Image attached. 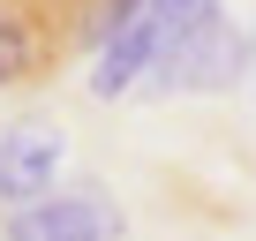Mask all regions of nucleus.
<instances>
[{
    "instance_id": "423d86ee",
    "label": "nucleus",
    "mask_w": 256,
    "mask_h": 241,
    "mask_svg": "<svg viewBox=\"0 0 256 241\" xmlns=\"http://www.w3.org/2000/svg\"><path fill=\"white\" fill-rule=\"evenodd\" d=\"M218 16H226L218 0H151V23H158V46H181V38L211 30Z\"/></svg>"
},
{
    "instance_id": "39448f33",
    "label": "nucleus",
    "mask_w": 256,
    "mask_h": 241,
    "mask_svg": "<svg viewBox=\"0 0 256 241\" xmlns=\"http://www.w3.org/2000/svg\"><path fill=\"white\" fill-rule=\"evenodd\" d=\"M151 68H158V23H151V8H144V23H128V30H120V38L98 53L90 90H98V98H120V90L151 83Z\"/></svg>"
},
{
    "instance_id": "7ed1b4c3",
    "label": "nucleus",
    "mask_w": 256,
    "mask_h": 241,
    "mask_svg": "<svg viewBox=\"0 0 256 241\" xmlns=\"http://www.w3.org/2000/svg\"><path fill=\"white\" fill-rule=\"evenodd\" d=\"M68 158V136H60V120H8L0 128V211H30L53 196V174Z\"/></svg>"
},
{
    "instance_id": "f03ea898",
    "label": "nucleus",
    "mask_w": 256,
    "mask_h": 241,
    "mask_svg": "<svg viewBox=\"0 0 256 241\" xmlns=\"http://www.w3.org/2000/svg\"><path fill=\"white\" fill-rule=\"evenodd\" d=\"M0 241H120V204H113L98 181L53 188L46 204L0 218Z\"/></svg>"
},
{
    "instance_id": "20e7f679",
    "label": "nucleus",
    "mask_w": 256,
    "mask_h": 241,
    "mask_svg": "<svg viewBox=\"0 0 256 241\" xmlns=\"http://www.w3.org/2000/svg\"><path fill=\"white\" fill-rule=\"evenodd\" d=\"M68 53H76V38H68L60 23L0 16V90H30V83H46Z\"/></svg>"
},
{
    "instance_id": "f257e3e1",
    "label": "nucleus",
    "mask_w": 256,
    "mask_h": 241,
    "mask_svg": "<svg viewBox=\"0 0 256 241\" xmlns=\"http://www.w3.org/2000/svg\"><path fill=\"white\" fill-rule=\"evenodd\" d=\"M248 68H256L248 30L218 16L211 30H196V38H181V46H158L151 90H158V98H211V90H234Z\"/></svg>"
}]
</instances>
